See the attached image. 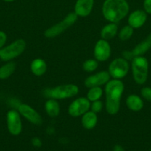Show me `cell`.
<instances>
[{
    "mask_svg": "<svg viewBox=\"0 0 151 151\" xmlns=\"http://www.w3.org/2000/svg\"><path fill=\"white\" fill-rule=\"evenodd\" d=\"M124 84L121 81L113 79L109 81L105 86L106 111L108 114L114 115L119 111L121 98L124 91Z\"/></svg>",
    "mask_w": 151,
    "mask_h": 151,
    "instance_id": "obj_1",
    "label": "cell"
},
{
    "mask_svg": "<svg viewBox=\"0 0 151 151\" xmlns=\"http://www.w3.org/2000/svg\"><path fill=\"white\" fill-rule=\"evenodd\" d=\"M129 10V4L126 0H105L102 6L104 17L112 23L122 20L128 14Z\"/></svg>",
    "mask_w": 151,
    "mask_h": 151,
    "instance_id": "obj_2",
    "label": "cell"
},
{
    "mask_svg": "<svg viewBox=\"0 0 151 151\" xmlns=\"http://www.w3.org/2000/svg\"><path fill=\"white\" fill-rule=\"evenodd\" d=\"M132 72L135 82L139 85L145 83L147 80L149 63L143 56H136L132 59Z\"/></svg>",
    "mask_w": 151,
    "mask_h": 151,
    "instance_id": "obj_3",
    "label": "cell"
},
{
    "mask_svg": "<svg viewBox=\"0 0 151 151\" xmlns=\"http://www.w3.org/2000/svg\"><path fill=\"white\" fill-rule=\"evenodd\" d=\"M78 93V87L74 84H67L56 86L53 88H46L42 91V94L47 98L55 100L70 98Z\"/></svg>",
    "mask_w": 151,
    "mask_h": 151,
    "instance_id": "obj_4",
    "label": "cell"
},
{
    "mask_svg": "<svg viewBox=\"0 0 151 151\" xmlns=\"http://www.w3.org/2000/svg\"><path fill=\"white\" fill-rule=\"evenodd\" d=\"M26 48V42L23 39H18L10 45L0 50V58L4 61H9L23 53Z\"/></svg>",
    "mask_w": 151,
    "mask_h": 151,
    "instance_id": "obj_5",
    "label": "cell"
},
{
    "mask_svg": "<svg viewBox=\"0 0 151 151\" xmlns=\"http://www.w3.org/2000/svg\"><path fill=\"white\" fill-rule=\"evenodd\" d=\"M78 19V16L75 13H70L62 21L50 27L44 32V35L47 38H54L72 26Z\"/></svg>",
    "mask_w": 151,
    "mask_h": 151,
    "instance_id": "obj_6",
    "label": "cell"
},
{
    "mask_svg": "<svg viewBox=\"0 0 151 151\" xmlns=\"http://www.w3.org/2000/svg\"><path fill=\"white\" fill-rule=\"evenodd\" d=\"M130 69V65L127 59L118 58L114 59L108 67V72L113 79L119 80L127 75Z\"/></svg>",
    "mask_w": 151,
    "mask_h": 151,
    "instance_id": "obj_7",
    "label": "cell"
},
{
    "mask_svg": "<svg viewBox=\"0 0 151 151\" xmlns=\"http://www.w3.org/2000/svg\"><path fill=\"white\" fill-rule=\"evenodd\" d=\"M90 109V103L85 97H79L73 101L68 108V114L73 117L81 116Z\"/></svg>",
    "mask_w": 151,
    "mask_h": 151,
    "instance_id": "obj_8",
    "label": "cell"
},
{
    "mask_svg": "<svg viewBox=\"0 0 151 151\" xmlns=\"http://www.w3.org/2000/svg\"><path fill=\"white\" fill-rule=\"evenodd\" d=\"M7 128L10 134L18 136L22 132V124L20 114L16 110L9 111L7 114Z\"/></svg>",
    "mask_w": 151,
    "mask_h": 151,
    "instance_id": "obj_9",
    "label": "cell"
},
{
    "mask_svg": "<svg viewBox=\"0 0 151 151\" xmlns=\"http://www.w3.org/2000/svg\"><path fill=\"white\" fill-rule=\"evenodd\" d=\"M151 49V32L144 41L139 43L131 51H124L122 52L123 57L125 59L132 60L136 56H142Z\"/></svg>",
    "mask_w": 151,
    "mask_h": 151,
    "instance_id": "obj_10",
    "label": "cell"
},
{
    "mask_svg": "<svg viewBox=\"0 0 151 151\" xmlns=\"http://www.w3.org/2000/svg\"><path fill=\"white\" fill-rule=\"evenodd\" d=\"M18 111L22 116L28 119L31 123L36 125L42 124L43 120L41 115L35 110L27 104H20L18 106Z\"/></svg>",
    "mask_w": 151,
    "mask_h": 151,
    "instance_id": "obj_11",
    "label": "cell"
},
{
    "mask_svg": "<svg viewBox=\"0 0 151 151\" xmlns=\"http://www.w3.org/2000/svg\"><path fill=\"white\" fill-rule=\"evenodd\" d=\"M111 55V48L106 40L101 39L96 42L94 47V56L99 61H105Z\"/></svg>",
    "mask_w": 151,
    "mask_h": 151,
    "instance_id": "obj_12",
    "label": "cell"
},
{
    "mask_svg": "<svg viewBox=\"0 0 151 151\" xmlns=\"http://www.w3.org/2000/svg\"><path fill=\"white\" fill-rule=\"evenodd\" d=\"M110 75L109 72L102 71L86 78L84 81V85L89 88L92 87L101 86L107 84V83L110 81Z\"/></svg>",
    "mask_w": 151,
    "mask_h": 151,
    "instance_id": "obj_13",
    "label": "cell"
},
{
    "mask_svg": "<svg viewBox=\"0 0 151 151\" xmlns=\"http://www.w3.org/2000/svg\"><path fill=\"white\" fill-rule=\"evenodd\" d=\"M147 18L146 12L142 10H136L129 16L128 24L133 29H138L144 24Z\"/></svg>",
    "mask_w": 151,
    "mask_h": 151,
    "instance_id": "obj_14",
    "label": "cell"
},
{
    "mask_svg": "<svg viewBox=\"0 0 151 151\" xmlns=\"http://www.w3.org/2000/svg\"><path fill=\"white\" fill-rule=\"evenodd\" d=\"M94 0H77L75 4L74 13L78 16L86 17L91 13Z\"/></svg>",
    "mask_w": 151,
    "mask_h": 151,
    "instance_id": "obj_15",
    "label": "cell"
},
{
    "mask_svg": "<svg viewBox=\"0 0 151 151\" xmlns=\"http://www.w3.org/2000/svg\"><path fill=\"white\" fill-rule=\"evenodd\" d=\"M126 105L127 108L133 111H139L144 107V102L138 95L131 94L127 97Z\"/></svg>",
    "mask_w": 151,
    "mask_h": 151,
    "instance_id": "obj_16",
    "label": "cell"
},
{
    "mask_svg": "<svg viewBox=\"0 0 151 151\" xmlns=\"http://www.w3.org/2000/svg\"><path fill=\"white\" fill-rule=\"evenodd\" d=\"M98 117L96 113L90 111L86 112L85 114L82 115V118H81V123L84 128L86 129H93L95 128V126L97 124Z\"/></svg>",
    "mask_w": 151,
    "mask_h": 151,
    "instance_id": "obj_17",
    "label": "cell"
},
{
    "mask_svg": "<svg viewBox=\"0 0 151 151\" xmlns=\"http://www.w3.org/2000/svg\"><path fill=\"white\" fill-rule=\"evenodd\" d=\"M30 69L36 76H41L47 71V64L42 59H34L30 64Z\"/></svg>",
    "mask_w": 151,
    "mask_h": 151,
    "instance_id": "obj_18",
    "label": "cell"
},
{
    "mask_svg": "<svg viewBox=\"0 0 151 151\" xmlns=\"http://www.w3.org/2000/svg\"><path fill=\"white\" fill-rule=\"evenodd\" d=\"M46 112L50 117H56L60 112V106L57 100L50 98L46 101L44 105Z\"/></svg>",
    "mask_w": 151,
    "mask_h": 151,
    "instance_id": "obj_19",
    "label": "cell"
},
{
    "mask_svg": "<svg viewBox=\"0 0 151 151\" xmlns=\"http://www.w3.org/2000/svg\"><path fill=\"white\" fill-rule=\"evenodd\" d=\"M117 32H118V27H117L116 24L110 22L102 28V31H101V36H102V39L107 41V40L114 38L116 35Z\"/></svg>",
    "mask_w": 151,
    "mask_h": 151,
    "instance_id": "obj_20",
    "label": "cell"
},
{
    "mask_svg": "<svg viewBox=\"0 0 151 151\" xmlns=\"http://www.w3.org/2000/svg\"><path fill=\"white\" fill-rule=\"evenodd\" d=\"M16 64L13 62H9L0 67V79H6L14 72Z\"/></svg>",
    "mask_w": 151,
    "mask_h": 151,
    "instance_id": "obj_21",
    "label": "cell"
},
{
    "mask_svg": "<svg viewBox=\"0 0 151 151\" xmlns=\"http://www.w3.org/2000/svg\"><path fill=\"white\" fill-rule=\"evenodd\" d=\"M103 91L100 86H96L90 88L87 94V98L90 102H94L99 100L102 97Z\"/></svg>",
    "mask_w": 151,
    "mask_h": 151,
    "instance_id": "obj_22",
    "label": "cell"
},
{
    "mask_svg": "<svg viewBox=\"0 0 151 151\" xmlns=\"http://www.w3.org/2000/svg\"><path fill=\"white\" fill-rule=\"evenodd\" d=\"M133 28L132 27H130V25H127V26H124L121 29L119 34H118V36H119L120 40L124 41L130 39L132 35H133Z\"/></svg>",
    "mask_w": 151,
    "mask_h": 151,
    "instance_id": "obj_23",
    "label": "cell"
},
{
    "mask_svg": "<svg viewBox=\"0 0 151 151\" xmlns=\"http://www.w3.org/2000/svg\"><path fill=\"white\" fill-rule=\"evenodd\" d=\"M98 66H99L98 61L96 60H93V59H89V60L84 61V63H83V69L85 72H93L97 69Z\"/></svg>",
    "mask_w": 151,
    "mask_h": 151,
    "instance_id": "obj_24",
    "label": "cell"
},
{
    "mask_svg": "<svg viewBox=\"0 0 151 151\" xmlns=\"http://www.w3.org/2000/svg\"><path fill=\"white\" fill-rule=\"evenodd\" d=\"M90 109H91L92 111H93L94 113H99L102 111V109H103V103L99 100L92 102V104H90Z\"/></svg>",
    "mask_w": 151,
    "mask_h": 151,
    "instance_id": "obj_25",
    "label": "cell"
},
{
    "mask_svg": "<svg viewBox=\"0 0 151 151\" xmlns=\"http://www.w3.org/2000/svg\"><path fill=\"white\" fill-rule=\"evenodd\" d=\"M141 94L142 97L147 101H151V88L144 87L141 90Z\"/></svg>",
    "mask_w": 151,
    "mask_h": 151,
    "instance_id": "obj_26",
    "label": "cell"
},
{
    "mask_svg": "<svg viewBox=\"0 0 151 151\" xmlns=\"http://www.w3.org/2000/svg\"><path fill=\"white\" fill-rule=\"evenodd\" d=\"M143 5L144 11L147 13L151 14V0H144Z\"/></svg>",
    "mask_w": 151,
    "mask_h": 151,
    "instance_id": "obj_27",
    "label": "cell"
},
{
    "mask_svg": "<svg viewBox=\"0 0 151 151\" xmlns=\"http://www.w3.org/2000/svg\"><path fill=\"white\" fill-rule=\"evenodd\" d=\"M6 40H7V35L2 31H0V50L3 48L4 45L6 43Z\"/></svg>",
    "mask_w": 151,
    "mask_h": 151,
    "instance_id": "obj_28",
    "label": "cell"
},
{
    "mask_svg": "<svg viewBox=\"0 0 151 151\" xmlns=\"http://www.w3.org/2000/svg\"><path fill=\"white\" fill-rule=\"evenodd\" d=\"M32 144L33 145L36 146V147H40L41 145V142L39 139L36 137V138H33L32 139Z\"/></svg>",
    "mask_w": 151,
    "mask_h": 151,
    "instance_id": "obj_29",
    "label": "cell"
},
{
    "mask_svg": "<svg viewBox=\"0 0 151 151\" xmlns=\"http://www.w3.org/2000/svg\"><path fill=\"white\" fill-rule=\"evenodd\" d=\"M113 151H125V150H124V149L123 148L121 145H116L114 147Z\"/></svg>",
    "mask_w": 151,
    "mask_h": 151,
    "instance_id": "obj_30",
    "label": "cell"
},
{
    "mask_svg": "<svg viewBox=\"0 0 151 151\" xmlns=\"http://www.w3.org/2000/svg\"><path fill=\"white\" fill-rule=\"evenodd\" d=\"M4 1H14V0H4Z\"/></svg>",
    "mask_w": 151,
    "mask_h": 151,
    "instance_id": "obj_31",
    "label": "cell"
},
{
    "mask_svg": "<svg viewBox=\"0 0 151 151\" xmlns=\"http://www.w3.org/2000/svg\"><path fill=\"white\" fill-rule=\"evenodd\" d=\"M150 151H151V149H150Z\"/></svg>",
    "mask_w": 151,
    "mask_h": 151,
    "instance_id": "obj_32",
    "label": "cell"
}]
</instances>
